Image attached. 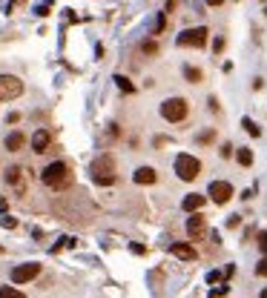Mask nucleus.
<instances>
[{"mask_svg":"<svg viewBox=\"0 0 267 298\" xmlns=\"http://www.w3.org/2000/svg\"><path fill=\"white\" fill-rule=\"evenodd\" d=\"M40 181L46 183L49 189H55V192H61V189H67V186H72V169H69L64 161H52L43 172H40Z\"/></svg>","mask_w":267,"mask_h":298,"instance_id":"f257e3e1","label":"nucleus"},{"mask_svg":"<svg viewBox=\"0 0 267 298\" xmlns=\"http://www.w3.org/2000/svg\"><path fill=\"white\" fill-rule=\"evenodd\" d=\"M89 172H92V181L100 183V186L115 183V158L112 155H98L89 166Z\"/></svg>","mask_w":267,"mask_h":298,"instance_id":"f03ea898","label":"nucleus"},{"mask_svg":"<svg viewBox=\"0 0 267 298\" xmlns=\"http://www.w3.org/2000/svg\"><path fill=\"white\" fill-rule=\"evenodd\" d=\"M175 175H178L181 181H196L201 175V161L196 155H187V152L175 155Z\"/></svg>","mask_w":267,"mask_h":298,"instance_id":"7ed1b4c3","label":"nucleus"},{"mask_svg":"<svg viewBox=\"0 0 267 298\" xmlns=\"http://www.w3.org/2000/svg\"><path fill=\"white\" fill-rule=\"evenodd\" d=\"M187 112H190V106H187V100L184 98H167L164 103H161V115H164V120H169V123L184 120Z\"/></svg>","mask_w":267,"mask_h":298,"instance_id":"20e7f679","label":"nucleus"},{"mask_svg":"<svg viewBox=\"0 0 267 298\" xmlns=\"http://www.w3.org/2000/svg\"><path fill=\"white\" fill-rule=\"evenodd\" d=\"M20 95H23V81L15 75H0V103L15 100Z\"/></svg>","mask_w":267,"mask_h":298,"instance_id":"39448f33","label":"nucleus"},{"mask_svg":"<svg viewBox=\"0 0 267 298\" xmlns=\"http://www.w3.org/2000/svg\"><path fill=\"white\" fill-rule=\"evenodd\" d=\"M207 37H210V32H207L204 26H199V29H184V32L178 34V46H190V49H201V46L207 43Z\"/></svg>","mask_w":267,"mask_h":298,"instance_id":"423d86ee","label":"nucleus"},{"mask_svg":"<svg viewBox=\"0 0 267 298\" xmlns=\"http://www.w3.org/2000/svg\"><path fill=\"white\" fill-rule=\"evenodd\" d=\"M26 181H29V172H26L23 166H9V169H6V186H12L17 195L26 192Z\"/></svg>","mask_w":267,"mask_h":298,"instance_id":"0eeeda50","label":"nucleus"},{"mask_svg":"<svg viewBox=\"0 0 267 298\" xmlns=\"http://www.w3.org/2000/svg\"><path fill=\"white\" fill-rule=\"evenodd\" d=\"M37 272H40V264H34V261H29V264H17L15 269H12V284L32 281V278H37Z\"/></svg>","mask_w":267,"mask_h":298,"instance_id":"6e6552de","label":"nucleus"},{"mask_svg":"<svg viewBox=\"0 0 267 298\" xmlns=\"http://www.w3.org/2000/svg\"><path fill=\"white\" fill-rule=\"evenodd\" d=\"M187 235L193 241H201L207 235V218L201 215V212H193V215L187 218Z\"/></svg>","mask_w":267,"mask_h":298,"instance_id":"1a4fd4ad","label":"nucleus"},{"mask_svg":"<svg viewBox=\"0 0 267 298\" xmlns=\"http://www.w3.org/2000/svg\"><path fill=\"white\" fill-rule=\"evenodd\" d=\"M207 195L216 201V204H227V201L233 198V186H230L227 181H213L210 189H207Z\"/></svg>","mask_w":267,"mask_h":298,"instance_id":"9d476101","label":"nucleus"},{"mask_svg":"<svg viewBox=\"0 0 267 298\" xmlns=\"http://www.w3.org/2000/svg\"><path fill=\"white\" fill-rule=\"evenodd\" d=\"M49 147H52V132L49 129H37L32 135V149L37 155H43V152H49Z\"/></svg>","mask_w":267,"mask_h":298,"instance_id":"9b49d317","label":"nucleus"},{"mask_svg":"<svg viewBox=\"0 0 267 298\" xmlns=\"http://www.w3.org/2000/svg\"><path fill=\"white\" fill-rule=\"evenodd\" d=\"M207 204V195H199V192H193V195H187L181 201V209L184 212H201V207Z\"/></svg>","mask_w":267,"mask_h":298,"instance_id":"f8f14e48","label":"nucleus"},{"mask_svg":"<svg viewBox=\"0 0 267 298\" xmlns=\"http://www.w3.org/2000/svg\"><path fill=\"white\" fill-rule=\"evenodd\" d=\"M155 178H158V175H155V169H152V166H138V169H135V175H133V181L141 183V186L155 183Z\"/></svg>","mask_w":267,"mask_h":298,"instance_id":"ddd939ff","label":"nucleus"},{"mask_svg":"<svg viewBox=\"0 0 267 298\" xmlns=\"http://www.w3.org/2000/svg\"><path fill=\"white\" fill-rule=\"evenodd\" d=\"M172 255L181 258V261H196L199 258V252L190 247V244H172Z\"/></svg>","mask_w":267,"mask_h":298,"instance_id":"4468645a","label":"nucleus"},{"mask_svg":"<svg viewBox=\"0 0 267 298\" xmlns=\"http://www.w3.org/2000/svg\"><path fill=\"white\" fill-rule=\"evenodd\" d=\"M23 144H26V135H23V132H9V135H6V149H9V152L23 149Z\"/></svg>","mask_w":267,"mask_h":298,"instance_id":"2eb2a0df","label":"nucleus"},{"mask_svg":"<svg viewBox=\"0 0 267 298\" xmlns=\"http://www.w3.org/2000/svg\"><path fill=\"white\" fill-rule=\"evenodd\" d=\"M235 161H238L241 166H250V164H253V152H250L247 147L238 149V152H235Z\"/></svg>","mask_w":267,"mask_h":298,"instance_id":"dca6fc26","label":"nucleus"},{"mask_svg":"<svg viewBox=\"0 0 267 298\" xmlns=\"http://www.w3.org/2000/svg\"><path fill=\"white\" fill-rule=\"evenodd\" d=\"M184 78L190 83H199L201 81V69H196V66H184Z\"/></svg>","mask_w":267,"mask_h":298,"instance_id":"f3484780","label":"nucleus"},{"mask_svg":"<svg viewBox=\"0 0 267 298\" xmlns=\"http://www.w3.org/2000/svg\"><path fill=\"white\" fill-rule=\"evenodd\" d=\"M0 298H26V296L15 287H0Z\"/></svg>","mask_w":267,"mask_h":298,"instance_id":"a211bd4d","label":"nucleus"},{"mask_svg":"<svg viewBox=\"0 0 267 298\" xmlns=\"http://www.w3.org/2000/svg\"><path fill=\"white\" fill-rule=\"evenodd\" d=\"M115 83H118V89H121V92H135V86L127 81L124 75H115Z\"/></svg>","mask_w":267,"mask_h":298,"instance_id":"6ab92c4d","label":"nucleus"},{"mask_svg":"<svg viewBox=\"0 0 267 298\" xmlns=\"http://www.w3.org/2000/svg\"><path fill=\"white\" fill-rule=\"evenodd\" d=\"M241 126H244V129H247V132H250L253 138H259V135H262V129H259V126L253 123L250 118H244V120H241Z\"/></svg>","mask_w":267,"mask_h":298,"instance_id":"aec40b11","label":"nucleus"},{"mask_svg":"<svg viewBox=\"0 0 267 298\" xmlns=\"http://www.w3.org/2000/svg\"><path fill=\"white\" fill-rule=\"evenodd\" d=\"M0 227H3V230H15L17 221H15L12 215H0Z\"/></svg>","mask_w":267,"mask_h":298,"instance_id":"412c9836","label":"nucleus"},{"mask_svg":"<svg viewBox=\"0 0 267 298\" xmlns=\"http://www.w3.org/2000/svg\"><path fill=\"white\" fill-rule=\"evenodd\" d=\"M213 138H216V132H213V129H207V132L199 135V144H213Z\"/></svg>","mask_w":267,"mask_h":298,"instance_id":"4be33fe9","label":"nucleus"},{"mask_svg":"<svg viewBox=\"0 0 267 298\" xmlns=\"http://www.w3.org/2000/svg\"><path fill=\"white\" fill-rule=\"evenodd\" d=\"M144 52H147V55H155V52H158V43H155V40H147V43H144Z\"/></svg>","mask_w":267,"mask_h":298,"instance_id":"5701e85b","label":"nucleus"},{"mask_svg":"<svg viewBox=\"0 0 267 298\" xmlns=\"http://www.w3.org/2000/svg\"><path fill=\"white\" fill-rule=\"evenodd\" d=\"M256 275H267V258H262V261H259V267H256Z\"/></svg>","mask_w":267,"mask_h":298,"instance_id":"b1692460","label":"nucleus"},{"mask_svg":"<svg viewBox=\"0 0 267 298\" xmlns=\"http://www.w3.org/2000/svg\"><path fill=\"white\" fill-rule=\"evenodd\" d=\"M161 29H164V12H161L158 20H155V34H161Z\"/></svg>","mask_w":267,"mask_h":298,"instance_id":"393cba45","label":"nucleus"},{"mask_svg":"<svg viewBox=\"0 0 267 298\" xmlns=\"http://www.w3.org/2000/svg\"><path fill=\"white\" fill-rule=\"evenodd\" d=\"M221 155H224V158H230V155H233V147H230V144H224V149H221Z\"/></svg>","mask_w":267,"mask_h":298,"instance_id":"a878e982","label":"nucleus"},{"mask_svg":"<svg viewBox=\"0 0 267 298\" xmlns=\"http://www.w3.org/2000/svg\"><path fill=\"white\" fill-rule=\"evenodd\" d=\"M207 281H210V284L218 281V272H216V269H213V272H207Z\"/></svg>","mask_w":267,"mask_h":298,"instance_id":"bb28decb","label":"nucleus"},{"mask_svg":"<svg viewBox=\"0 0 267 298\" xmlns=\"http://www.w3.org/2000/svg\"><path fill=\"white\" fill-rule=\"evenodd\" d=\"M204 3H207V6H213V9H216V6H221V3H224V0H204Z\"/></svg>","mask_w":267,"mask_h":298,"instance_id":"cd10ccee","label":"nucleus"},{"mask_svg":"<svg viewBox=\"0 0 267 298\" xmlns=\"http://www.w3.org/2000/svg\"><path fill=\"white\" fill-rule=\"evenodd\" d=\"M175 3H178V0H167V12H172V9H175Z\"/></svg>","mask_w":267,"mask_h":298,"instance_id":"c85d7f7f","label":"nucleus"},{"mask_svg":"<svg viewBox=\"0 0 267 298\" xmlns=\"http://www.w3.org/2000/svg\"><path fill=\"white\" fill-rule=\"evenodd\" d=\"M259 298H267V287H265V290H262V293H259Z\"/></svg>","mask_w":267,"mask_h":298,"instance_id":"c756f323","label":"nucleus"},{"mask_svg":"<svg viewBox=\"0 0 267 298\" xmlns=\"http://www.w3.org/2000/svg\"><path fill=\"white\" fill-rule=\"evenodd\" d=\"M0 252H3V247H0Z\"/></svg>","mask_w":267,"mask_h":298,"instance_id":"7c9ffc66","label":"nucleus"},{"mask_svg":"<svg viewBox=\"0 0 267 298\" xmlns=\"http://www.w3.org/2000/svg\"><path fill=\"white\" fill-rule=\"evenodd\" d=\"M265 252H267V247H265Z\"/></svg>","mask_w":267,"mask_h":298,"instance_id":"2f4dec72","label":"nucleus"}]
</instances>
